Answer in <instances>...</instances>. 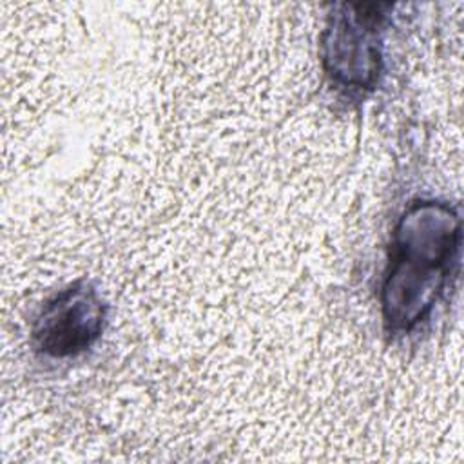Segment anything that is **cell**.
I'll return each mask as SVG.
<instances>
[{
    "label": "cell",
    "mask_w": 464,
    "mask_h": 464,
    "mask_svg": "<svg viewBox=\"0 0 464 464\" xmlns=\"http://www.w3.org/2000/svg\"><path fill=\"white\" fill-rule=\"evenodd\" d=\"M107 321V303L98 288L78 279L38 310L31 326V346L51 359H67L89 350L102 335Z\"/></svg>",
    "instance_id": "3"
},
{
    "label": "cell",
    "mask_w": 464,
    "mask_h": 464,
    "mask_svg": "<svg viewBox=\"0 0 464 464\" xmlns=\"http://www.w3.org/2000/svg\"><path fill=\"white\" fill-rule=\"evenodd\" d=\"M390 4H334L321 34L328 80L350 92H372L382 74V33Z\"/></svg>",
    "instance_id": "2"
},
{
    "label": "cell",
    "mask_w": 464,
    "mask_h": 464,
    "mask_svg": "<svg viewBox=\"0 0 464 464\" xmlns=\"http://www.w3.org/2000/svg\"><path fill=\"white\" fill-rule=\"evenodd\" d=\"M462 245L459 210L439 199L408 205L393 227L381 286L388 334H410L435 308Z\"/></svg>",
    "instance_id": "1"
}]
</instances>
